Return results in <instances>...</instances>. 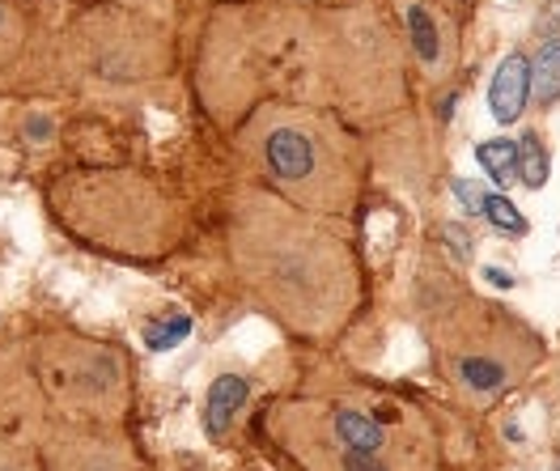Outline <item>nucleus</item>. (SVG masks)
I'll return each instance as SVG.
<instances>
[{
    "instance_id": "nucleus-1",
    "label": "nucleus",
    "mask_w": 560,
    "mask_h": 471,
    "mask_svg": "<svg viewBox=\"0 0 560 471\" xmlns=\"http://www.w3.org/2000/svg\"><path fill=\"white\" fill-rule=\"evenodd\" d=\"M230 263L243 290L302 340L340 335L361 306V263L349 238L268 187H238L230 200Z\"/></svg>"
},
{
    "instance_id": "nucleus-2",
    "label": "nucleus",
    "mask_w": 560,
    "mask_h": 471,
    "mask_svg": "<svg viewBox=\"0 0 560 471\" xmlns=\"http://www.w3.org/2000/svg\"><path fill=\"white\" fill-rule=\"evenodd\" d=\"M268 434L302 471H438V437L412 399L318 378L268 408Z\"/></svg>"
},
{
    "instance_id": "nucleus-3",
    "label": "nucleus",
    "mask_w": 560,
    "mask_h": 471,
    "mask_svg": "<svg viewBox=\"0 0 560 471\" xmlns=\"http://www.w3.org/2000/svg\"><path fill=\"white\" fill-rule=\"evenodd\" d=\"M238 153L268 191L315 217H349L365 182L361 141L306 103H259L238 128Z\"/></svg>"
},
{
    "instance_id": "nucleus-4",
    "label": "nucleus",
    "mask_w": 560,
    "mask_h": 471,
    "mask_svg": "<svg viewBox=\"0 0 560 471\" xmlns=\"http://www.w3.org/2000/svg\"><path fill=\"white\" fill-rule=\"evenodd\" d=\"M51 209L77 243L119 259H162L178 243L175 200L140 170H69L51 182Z\"/></svg>"
},
{
    "instance_id": "nucleus-5",
    "label": "nucleus",
    "mask_w": 560,
    "mask_h": 471,
    "mask_svg": "<svg viewBox=\"0 0 560 471\" xmlns=\"http://www.w3.org/2000/svg\"><path fill=\"white\" fill-rule=\"evenodd\" d=\"M35 382L60 421L85 425H119L132 399V369L124 353L85 335H43Z\"/></svg>"
},
{
    "instance_id": "nucleus-6",
    "label": "nucleus",
    "mask_w": 560,
    "mask_h": 471,
    "mask_svg": "<svg viewBox=\"0 0 560 471\" xmlns=\"http://www.w3.org/2000/svg\"><path fill=\"white\" fill-rule=\"evenodd\" d=\"M69 73L94 94H140L171 64L166 35L119 9L85 13L65 43Z\"/></svg>"
},
{
    "instance_id": "nucleus-7",
    "label": "nucleus",
    "mask_w": 560,
    "mask_h": 471,
    "mask_svg": "<svg viewBox=\"0 0 560 471\" xmlns=\"http://www.w3.org/2000/svg\"><path fill=\"white\" fill-rule=\"evenodd\" d=\"M38 463L43 471H144L119 425H85V421L47 425Z\"/></svg>"
},
{
    "instance_id": "nucleus-8",
    "label": "nucleus",
    "mask_w": 560,
    "mask_h": 471,
    "mask_svg": "<svg viewBox=\"0 0 560 471\" xmlns=\"http://www.w3.org/2000/svg\"><path fill=\"white\" fill-rule=\"evenodd\" d=\"M395 13H399V26L408 35V47L417 56V64L429 76H446L451 73V60H455V31H451V17L438 9V0H390Z\"/></svg>"
},
{
    "instance_id": "nucleus-9",
    "label": "nucleus",
    "mask_w": 560,
    "mask_h": 471,
    "mask_svg": "<svg viewBox=\"0 0 560 471\" xmlns=\"http://www.w3.org/2000/svg\"><path fill=\"white\" fill-rule=\"evenodd\" d=\"M526 107H530V60H526L523 51H510L497 64V73H492L489 110L501 128H510V123L523 119Z\"/></svg>"
},
{
    "instance_id": "nucleus-10",
    "label": "nucleus",
    "mask_w": 560,
    "mask_h": 471,
    "mask_svg": "<svg viewBox=\"0 0 560 471\" xmlns=\"http://www.w3.org/2000/svg\"><path fill=\"white\" fill-rule=\"evenodd\" d=\"M246 399H250V382H246L243 374H221V378H212L209 396H205V429H209L212 441H225V437L234 434Z\"/></svg>"
},
{
    "instance_id": "nucleus-11",
    "label": "nucleus",
    "mask_w": 560,
    "mask_h": 471,
    "mask_svg": "<svg viewBox=\"0 0 560 471\" xmlns=\"http://www.w3.org/2000/svg\"><path fill=\"white\" fill-rule=\"evenodd\" d=\"M530 98H535L539 107L560 103V35L544 38V47H539L535 60H530Z\"/></svg>"
},
{
    "instance_id": "nucleus-12",
    "label": "nucleus",
    "mask_w": 560,
    "mask_h": 471,
    "mask_svg": "<svg viewBox=\"0 0 560 471\" xmlns=\"http://www.w3.org/2000/svg\"><path fill=\"white\" fill-rule=\"evenodd\" d=\"M476 162H480L485 175L497 182V191H505L510 182L518 179V141H510V137L480 141V145H476Z\"/></svg>"
},
{
    "instance_id": "nucleus-13",
    "label": "nucleus",
    "mask_w": 560,
    "mask_h": 471,
    "mask_svg": "<svg viewBox=\"0 0 560 471\" xmlns=\"http://www.w3.org/2000/svg\"><path fill=\"white\" fill-rule=\"evenodd\" d=\"M552 175V166H548V149L544 141L535 137V132H526L523 141H518V182L530 187V191H539L544 182Z\"/></svg>"
},
{
    "instance_id": "nucleus-14",
    "label": "nucleus",
    "mask_w": 560,
    "mask_h": 471,
    "mask_svg": "<svg viewBox=\"0 0 560 471\" xmlns=\"http://www.w3.org/2000/svg\"><path fill=\"white\" fill-rule=\"evenodd\" d=\"M485 221H489L492 229H501L505 238H523L526 229H530L526 217L514 209V200H510L505 191H489V196H485Z\"/></svg>"
},
{
    "instance_id": "nucleus-15",
    "label": "nucleus",
    "mask_w": 560,
    "mask_h": 471,
    "mask_svg": "<svg viewBox=\"0 0 560 471\" xmlns=\"http://www.w3.org/2000/svg\"><path fill=\"white\" fill-rule=\"evenodd\" d=\"M0 471H43L38 463V450L26 441H9L0 437Z\"/></svg>"
},
{
    "instance_id": "nucleus-16",
    "label": "nucleus",
    "mask_w": 560,
    "mask_h": 471,
    "mask_svg": "<svg viewBox=\"0 0 560 471\" xmlns=\"http://www.w3.org/2000/svg\"><path fill=\"white\" fill-rule=\"evenodd\" d=\"M18 38H22V22H18L13 4L0 0V56H9V51L18 47Z\"/></svg>"
},
{
    "instance_id": "nucleus-17",
    "label": "nucleus",
    "mask_w": 560,
    "mask_h": 471,
    "mask_svg": "<svg viewBox=\"0 0 560 471\" xmlns=\"http://www.w3.org/2000/svg\"><path fill=\"white\" fill-rule=\"evenodd\" d=\"M451 191H455V196H458V204H463L467 213H480V217H485V196H489V191H485L480 182H471V179H455V182H451Z\"/></svg>"
},
{
    "instance_id": "nucleus-18",
    "label": "nucleus",
    "mask_w": 560,
    "mask_h": 471,
    "mask_svg": "<svg viewBox=\"0 0 560 471\" xmlns=\"http://www.w3.org/2000/svg\"><path fill=\"white\" fill-rule=\"evenodd\" d=\"M187 331H191V319H175V323H166V327H149V349H175Z\"/></svg>"
},
{
    "instance_id": "nucleus-19",
    "label": "nucleus",
    "mask_w": 560,
    "mask_h": 471,
    "mask_svg": "<svg viewBox=\"0 0 560 471\" xmlns=\"http://www.w3.org/2000/svg\"><path fill=\"white\" fill-rule=\"evenodd\" d=\"M557 31H560V0H548L544 13H539V35L557 38Z\"/></svg>"
},
{
    "instance_id": "nucleus-20",
    "label": "nucleus",
    "mask_w": 560,
    "mask_h": 471,
    "mask_svg": "<svg viewBox=\"0 0 560 471\" xmlns=\"http://www.w3.org/2000/svg\"><path fill=\"white\" fill-rule=\"evenodd\" d=\"M485 276H489L497 290H514V276H510V272H501V268H485Z\"/></svg>"
},
{
    "instance_id": "nucleus-21",
    "label": "nucleus",
    "mask_w": 560,
    "mask_h": 471,
    "mask_svg": "<svg viewBox=\"0 0 560 471\" xmlns=\"http://www.w3.org/2000/svg\"><path fill=\"white\" fill-rule=\"evenodd\" d=\"M552 471H560V455H557V468H552Z\"/></svg>"
}]
</instances>
